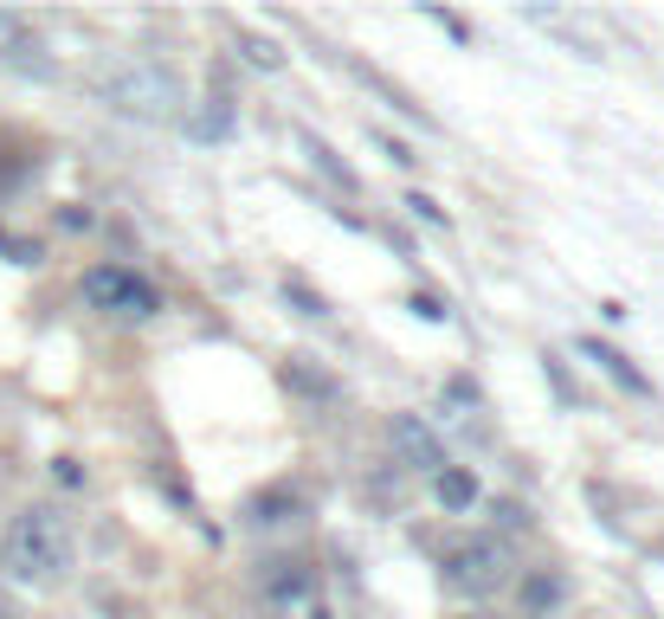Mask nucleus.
<instances>
[{
  "mask_svg": "<svg viewBox=\"0 0 664 619\" xmlns=\"http://www.w3.org/2000/svg\"><path fill=\"white\" fill-rule=\"evenodd\" d=\"M77 561V529L59 504H27L0 536V568L20 587H59Z\"/></svg>",
  "mask_w": 664,
  "mask_h": 619,
  "instance_id": "f257e3e1",
  "label": "nucleus"
},
{
  "mask_svg": "<svg viewBox=\"0 0 664 619\" xmlns=\"http://www.w3.org/2000/svg\"><path fill=\"white\" fill-rule=\"evenodd\" d=\"M91 91L116 110V116H136V123H175L187 104V84L175 65L148 59V52H123V59H104L91 72Z\"/></svg>",
  "mask_w": 664,
  "mask_h": 619,
  "instance_id": "f03ea898",
  "label": "nucleus"
},
{
  "mask_svg": "<svg viewBox=\"0 0 664 619\" xmlns=\"http://www.w3.org/2000/svg\"><path fill=\"white\" fill-rule=\"evenodd\" d=\"M504 581H510V548L497 543V536H471V543L445 548V561H439V587H445V594H458V600H484V594H497Z\"/></svg>",
  "mask_w": 664,
  "mask_h": 619,
  "instance_id": "7ed1b4c3",
  "label": "nucleus"
},
{
  "mask_svg": "<svg viewBox=\"0 0 664 619\" xmlns=\"http://www.w3.org/2000/svg\"><path fill=\"white\" fill-rule=\"evenodd\" d=\"M84 303H97V310H111V317H129V323H148V317L162 310L155 285L136 278V271H123V265H91V271H84Z\"/></svg>",
  "mask_w": 664,
  "mask_h": 619,
  "instance_id": "20e7f679",
  "label": "nucleus"
},
{
  "mask_svg": "<svg viewBox=\"0 0 664 619\" xmlns=\"http://www.w3.org/2000/svg\"><path fill=\"white\" fill-rule=\"evenodd\" d=\"M264 607H271V619H330L323 587H317V568H303V561H284L264 581Z\"/></svg>",
  "mask_w": 664,
  "mask_h": 619,
  "instance_id": "39448f33",
  "label": "nucleus"
},
{
  "mask_svg": "<svg viewBox=\"0 0 664 619\" xmlns=\"http://www.w3.org/2000/svg\"><path fill=\"white\" fill-rule=\"evenodd\" d=\"M387 439H394L401 465H406V472H419V477H439L445 465H452L445 445H439V433H433L419 413H394V420H387Z\"/></svg>",
  "mask_w": 664,
  "mask_h": 619,
  "instance_id": "423d86ee",
  "label": "nucleus"
},
{
  "mask_svg": "<svg viewBox=\"0 0 664 619\" xmlns=\"http://www.w3.org/2000/svg\"><path fill=\"white\" fill-rule=\"evenodd\" d=\"M0 65L33 72V78H52V59H45V45L27 33V20H20V13H0Z\"/></svg>",
  "mask_w": 664,
  "mask_h": 619,
  "instance_id": "0eeeda50",
  "label": "nucleus"
},
{
  "mask_svg": "<svg viewBox=\"0 0 664 619\" xmlns=\"http://www.w3.org/2000/svg\"><path fill=\"white\" fill-rule=\"evenodd\" d=\"M529 20H536L542 33L568 39V52H574V59H600V52H606V39L593 33L581 13H568V7H529Z\"/></svg>",
  "mask_w": 664,
  "mask_h": 619,
  "instance_id": "6e6552de",
  "label": "nucleus"
},
{
  "mask_svg": "<svg viewBox=\"0 0 664 619\" xmlns=\"http://www.w3.org/2000/svg\"><path fill=\"white\" fill-rule=\"evenodd\" d=\"M239 130V104L214 91V97H200V104H187V143H226Z\"/></svg>",
  "mask_w": 664,
  "mask_h": 619,
  "instance_id": "1a4fd4ad",
  "label": "nucleus"
},
{
  "mask_svg": "<svg viewBox=\"0 0 664 619\" xmlns=\"http://www.w3.org/2000/svg\"><path fill=\"white\" fill-rule=\"evenodd\" d=\"M581 355H588V362L600 368V374H613V381H620L626 394H652V381H645V374H639V368H632L626 355H620V349H606L600 336H581Z\"/></svg>",
  "mask_w": 664,
  "mask_h": 619,
  "instance_id": "9d476101",
  "label": "nucleus"
},
{
  "mask_svg": "<svg viewBox=\"0 0 664 619\" xmlns=\"http://www.w3.org/2000/svg\"><path fill=\"white\" fill-rule=\"evenodd\" d=\"M433 491H439L445 510H471V504H478V477L465 472V465H445V472L433 477Z\"/></svg>",
  "mask_w": 664,
  "mask_h": 619,
  "instance_id": "9b49d317",
  "label": "nucleus"
},
{
  "mask_svg": "<svg viewBox=\"0 0 664 619\" xmlns=\"http://www.w3.org/2000/svg\"><path fill=\"white\" fill-rule=\"evenodd\" d=\"M284 388L310 394V401H335V381H330V374H317L310 362H291V368H284Z\"/></svg>",
  "mask_w": 664,
  "mask_h": 619,
  "instance_id": "f8f14e48",
  "label": "nucleus"
},
{
  "mask_svg": "<svg viewBox=\"0 0 664 619\" xmlns=\"http://www.w3.org/2000/svg\"><path fill=\"white\" fill-rule=\"evenodd\" d=\"M239 52H246L252 72H278V65H284V52H278L271 39H259V33H239Z\"/></svg>",
  "mask_w": 664,
  "mask_h": 619,
  "instance_id": "ddd939ff",
  "label": "nucleus"
},
{
  "mask_svg": "<svg viewBox=\"0 0 664 619\" xmlns=\"http://www.w3.org/2000/svg\"><path fill=\"white\" fill-rule=\"evenodd\" d=\"M554 600H561V575H529L522 607H529V613H542V607H554Z\"/></svg>",
  "mask_w": 664,
  "mask_h": 619,
  "instance_id": "4468645a",
  "label": "nucleus"
},
{
  "mask_svg": "<svg viewBox=\"0 0 664 619\" xmlns=\"http://www.w3.org/2000/svg\"><path fill=\"white\" fill-rule=\"evenodd\" d=\"M284 297H291V303H297V310H303V317H330V303H323V297L310 291V285H297V278H291V285H284Z\"/></svg>",
  "mask_w": 664,
  "mask_h": 619,
  "instance_id": "2eb2a0df",
  "label": "nucleus"
},
{
  "mask_svg": "<svg viewBox=\"0 0 664 619\" xmlns=\"http://www.w3.org/2000/svg\"><path fill=\"white\" fill-rule=\"evenodd\" d=\"M406 310H413L419 323H445V317H452V310H445L439 297H406Z\"/></svg>",
  "mask_w": 664,
  "mask_h": 619,
  "instance_id": "dca6fc26",
  "label": "nucleus"
},
{
  "mask_svg": "<svg viewBox=\"0 0 664 619\" xmlns=\"http://www.w3.org/2000/svg\"><path fill=\"white\" fill-rule=\"evenodd\" d=\"M406 207L426 219V226H445V207H439V200H426V194H406Z\"/></svg>",
  "mask_w": 664,
  "mask_h": 619,
  "instance_id": "f3484780",
  "label": "nucleus"
},
{
  "mask_svg": "<svg viewBox=\"0 0 664 619\" xmlns=\"http://www.w3.org/2000/svg\"><path fill=\"white\" fill-rule=\"evenodd\" d=\"M426 20H439V27H445V33H452V39H471V27H465L458 13H439V7H426Z\"/></svg>",
  "mask_w": 664,
  "mask_h": 619,
  "instance_id": "a211bd4d",
  "label": "nucleus"
},
{
  "mask_svg": "<svg viewBox=\"0 0 664 619\" xmlns=\"http://www.w3.org/2000/svg\"><path fill=\"white\" fill-rule=\"evenodd\" d=\"M542 368H549V381H554V394H561V401H574V381H568V374H561V362H554V355H549V362H542Z\"/></svg>",
  "mask_w": 664,
  "mask_h": 619,
  "instance_id": "6ab92c4d",
  "label": "nucleus"
},
{
  "mask_svg": "<svg viewBox=\"0 0 664 619\" xmlns=\"http://www.w3.org/2000/svg\"><path fill=\"white\" fill-rule=\"evenodd\" d=\"M52 477H59V484H84V472H77L72 458H52Z\"/></svg>",
  "mask_w": 664,
  "mask_h": 619,
  "instance_id": "aec40b11",
  "label": "nucleus"
},
{
  "mask_svg": "<svg viewBox=\"0 0 664 619\" xmlns=\"http://www.w3.org/2000/svg\"><path fill=\"white\" fill-rule=\"evenodd\" d=\"M0 619H13V600H7V594H0Z\"/></svg>",
  "mask_w": 664,
  "mask_h": 619,
  "instance_id": "412c9836",
  "label": "nucleus"
}]
</instances>
